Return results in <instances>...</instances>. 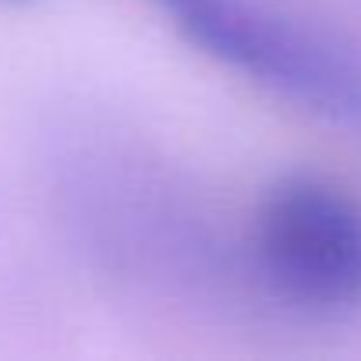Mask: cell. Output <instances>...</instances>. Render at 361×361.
<instances>
[{
	"label": "cell",
	"instance_id": "cell-1",
	"mask_svg": "<svg viewBox=\"0 0 361 361\" xmlns=\"http://www.w3.org/2000/svg\"><path fill=\"white\" fill-rule=\"evenodd\" d=\"M192 47L273 96L361 131V43L273 0H149Z\"/></svg>",
	"mask_w": 361,
	"mask_h": 361
},
{
	"label": "cell",
	"instance_id": "cell-2",
	"mask_svg": "<svg viewBox=\"0 0 361 361\" xmlns=\"http://www.w3.org/2000/svg\"><path fill=\"white\" fill-rule=\"evenodd\" d=\"M248 255L259 283L294 308H361V199L326 177H283L255 209Z\"/></svg>",
	"mask_w": 361,
	"mask_h": 361
}]
</instances>
